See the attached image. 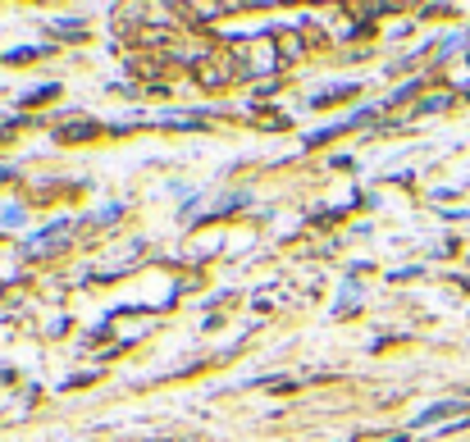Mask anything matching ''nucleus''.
<instances>
[{
    "instance_id": "f03ea898",
    "label": "nucleus",
    "mask_w": 470,
    "mask_h": 442,
    "mask_svg": "<svg viewBox=\"0 0 470 442\" xmlns=\"http://www.w3.org/2000/svg\"><path fill=\"white\" fill-rule=\"evenodd\" d=\"M301 51H306L301 33H279V60H297Z\"/></svg>"
},
{
    "instance_id": "f257e3e1",
    "label": "nucleus",
    "mask_w": 470,
    "mask_h": 442,
    "mask_svg": "<svg viewBox=\"0 0 470 442\" xmlns=\"http://www.w3.org/2000/svg\"><path fill=\"white\" fill-rule=\"evenodd\" d=\"M192 78H197V87L220 92V87L247 78V65H238L233 55H220V51H215V55H197V60H192Z\"/></svg>"
}]
</instances>
